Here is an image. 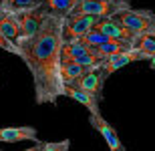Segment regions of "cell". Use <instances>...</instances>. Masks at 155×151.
<instances>
[{"instance_id": "6da1fadb", "label": "cell", "mask_w": 155, "mask_h": 151, "mask_svg": "<svg viewBox=\"0 0 155 151\" xmlns=\"http://www.w3.org/2000/svg\"><path fill=\"white\" fill-rule=\"evenodd\" d=\"M61 18L46 16L38 32L18 44V57L32 75L35 99L38 105L57 103L61 97Z\"/></svg>"}, {"instance_id": "7a4b0ae2", "label": "cell", "mask_w": 155, "mask_h": 151, "mask_svg": "<svg viewBox=\"0 0 155 151\" xmlns=\"http://www.w3.org/2000/svg\"><path fill=\"white\" fill-rule=\"evenodd\" d=\"M117 22H121L125 28L133 30L135 34L143 32H155V14L147 8H123L113 16Z\"/></svg>"}, {"instance_id": "3957f363", "label": "cell", "mask_w": 155, "mask_h": 151, "mask_svg": "<svg viewBox=\"0 0 155 151\" xmlns=\"http://www.w3.org/2000/svg\"><path fill=\"white\" fill-rule=\"evenodd\" d=\"M99 18L91 16V14H79V12H71L69 16L63 18L61 24V34H63V42L77 41L81 36H85L87 32H91L95 28Z\"/></svg>"}, {"instance_id": "277c9868", "label": "cell", "mask_w": 155, "mask_h": 151, "mask_svg": "<svg viewBox=\"0 0 155 151\" xmlns=\"http://www.w3.org/2000/svg\"><path fill=\"white\" fill-rule=\"evenodd\" d=\"M123 8H131V6L119 4V2H107V0H77L73 12L91 14V16H97V18H111Z\"/></svg>"}, {"instance_id": "5b68a950", "label": "cell", "mask_w": 155, "mask_h": 151, "mask_svg": "<svg viewBox=\"0 0 155 151\" xmlns=\"http://www.w3.org/2000/svg\"><path fill=\"white\" fill-rule=\"evenodd\" d=\"M16 14V20H18V28H20V42L35 36L36 32L40 30L42 22L46 18V12L42 8H30V10H22V12H14ZM18 42V44H20Z\"/></svg>"}, {"instance_id": "8992f818", "label": "cell", "mask_w": 155, "mask_h": 151, "mask_svg": "<svg viewBox=\"0 0 155 151\" xmlns=\"http://www.w3.org/2000/svg\"><path fill=\"white\" fill-rule=\"evenodd\" d=\"M89 123H91V127L95 129L97 133H101V137L107 141L109 151H125L123 141L119 139L115 127H113L111 123H107V119H105L101 113H91V115H89Z\"/></svg>"}, {"instance_id": "52a82bcc", "label": "cell", "mask_w": 155, "mask_h": 151, "mask_svg": "<svg viewBox=\"0 0 155 151\" xmlns=\"http://www.w3.org/2000/svg\"><path fill=\"white\" fill-rule=\"evenodd\" d=\"M95 30H99L101 34L109 36V38H115V41H125V42H131V44H135V41H137V36L133 30L125 28L121 22H117L115 18H99L97 24H95Z\"/></svg>"}, {"instance_id": "ba28073f", "label": "cell", "mask_w": 155, "mask_h": 151, "mask_svg": "<svg viewBox=\"0 0 155 151\" xmlns=\"http://www.w3.org/2000/svg\"><path fill=\"white\" fill-rule=\"evenodd\" d=\"M137 61H149V58H147V54H145L143 51H139L137 47H133L131 51H125V52H121V54L109 57L103 64V71H105L107 77H111L119 69H123V67H127V64H131V63H137Z\"/></svg>"}, {"instance_id": "9c48e42d", "label": "cell", "mask_w": 155, "mask_h": 151, "mask_svg": "<svg viewBox=\"0 0 155 151\" xmlns=\"http://www.w3.org/2000/svg\"><path fill=\"white\" fill-rule=\"evenodd\" d=\"M105 79H107V75H105L103 67H99V69H93L91 73H87L81 81H77L75 85L77 87H81L83 91H87L89 95H93L97 101H103V87H105Z\"/></svg>"}, {"instance_id": "30bf717a", "label": "cell", "mask_w": 155, "mask_h": 151, "mask_svg": "<svg viewBox=\"0 0 155 151\" xmlns=\"http://www.w3.org/2000/svg\"><path fill=\"white\" fill-rule=\"evenodd\" d=\"M61 97H69V99L81 103L83 107L89 109V113H101L99 111V101L87 91H83L81 87H77V85H61Z\"/></svg>"}, {"instance_id": "8fae6325", "label": "cell", "mask_w": 155, "mask_h": 151, "mask_svg": "<svg viewBox=\"0 0 155 151\" xmlns=\"http://www.w3.org/2000/svg\"><path fill=\"white\" fill-rule=\"evenodd\" d=\"M2 143H18V141H38L35 127H4L0 129Z\"/></svg>"}, {"instance_id": "7c38bea8", "label": "cell", "mask_w": 155, "mask_h": 151, "mask_svg": "<svg viewBox=\"0 0 155 151\" xmlns=\"http://www.w3.org/2000/svg\"><path fill=\"white\" fill-rule=\"evenodd\" d=\"M0 34L18 47L20 42V28H18L16 14L10 10H0Z\"/></svg>"}, {"instance_id": "4fadbf2b", "label": "cell", "mask_w": 155, "mask_h": 151, "mask_svg": "<svg viewBox=\"0 0 155 151\" xmlns=\"http://www.w3.org/2000/svg\"><path fill=\"white\" fill-rule=\"evenodd\" d=\"M77 0H42L40 8L46 12V16H54L63 20L64 16H69L73 8H75Z\"/></svg>"}, {"instance_id": "5bb4252c", "label": "cell", "mask_w": 155, "mask_h": 151, "mask_svg": "<svg viewBox=\"0 0 155 151\" xmlns=\"http://www.w3.org/2000/svg\"><path fill=\"white\" fill-rule=\"evenodd\" d=\"M91 71H93L91 67H83L77 63H61V83L63 85H75Z\"/></svg>"}, {"instance_id": "9a60e30c", "label": "cell", "mask_w": 155, "mask_h": 151, "mask_svg": "<svg viewBox=\"0 0 155 151\" xmlns=\"http://www.w3.org/2000/svg\"><path fill=\"white\" fill-rule=\"evenodd\" d=\"M135 47V44H131V42H125V41H115V38H109V41L105 42L103 47H99L97 51L103 54L105 58L109 57H115V54H121V52L125 51H131V48Z\"/></svg>"}, {"instance_id": "2e32d148", "label": "cell", "mask_w": 155, "mask_h": 151, "mask_svg": "<svg viewBox=\"0 0 155 151\" xmlns=\"http://www.w3.org/2000/svg\"><path fill=\"white\" fill-rule=\"evenodd\" d=\"M135 47L139 51H143L147 54V58L155 57V32H143V34H139L137 41H135Z\"/></svg>"}, {"instance_id": "e0dca14e", "label": "cell", "mask_w": 155, "mask_h": 151, "mask_svg": "<svg viewBox=\"0 0 155 151\" xmlns=\"http://www.w3.org/2000/svg\"><path fill=\"white\" fill-rule=\"evenodd\" d=\"M42 0H4V10L10 12H22L30 8H38Z\"/></svg>"}, {"instance_id": "ac0fdd59", "label": "cell", "mask_w": 155, "mask_h": 151, "mask_svg": "<svg viewBox=\"0 0 155 151\" xmlns=\"http://www.w3.org/2000/svg\"><path fill=\"white\" fill-rule=\"evenodd\" d=\"M81 41L85 42V44H89V47H93V48H99V47H103L105 42L109 41V36L101 34L99 30H95V28H93L91 32H87L85 36H81Z\"/></svg>"}, {"instance_id": "d6986e66", "label": "cell", "mask_w": 155, "mask_h": 151, "mask_svg": "<svg viewBox=\"0 0 155 151\" xmlns=\"http://www.w3.org/2000/svg\"><path fill=\"white\" fill-rule=\"evenodd\" d=\"M71 149V141L63 139V141H54V143H45L40 151H69Z\"/></svg>"}, {"instance_id": "ffe728a7", "label": "cell", "mask_w": 155, "mask_h": 151, "mask_svg": "<svg viewBox=\"0 0 155 151\" xmlns=\"http://www.w3.org/2000/svg\"><path fill=\"white\" fill-rule=\"evenodd\" d=\"M0 48L6 51V52H12V54H16V57H18V52H20V48H18L14 42H10L6 36H2V34H0Z\"/></svg>"}, {"instance_id": "44dd1931", "label": "cell", "mask_w": 155, "mask_h": 151, "mask_svg": "<svg viewBox=\"0 0 155 151\" xmlns=\"http://www.w3.org/2000/svg\"><path fill=\"white\" fill-rule=\"evenodd\" d=\"M42 145H45L42 141H36V145H35V147H30V149H24V151H40V149H42Z\"/></svg>"}, {"instance_id": "7402d4cb", "label": "cell", "mask_w": 155, "mask_h": 151, "mask_svg": "<svg viewBox=\"0 0 155 151\" xmlns=\"http://www.w3.org/2000/svg\"><path fill=\"white\" fill-rule=\"evenodd\" d=\"M107 2H119V4H127V6H131V2H129V0H107Z\"/></svg>"}, {"instance_id": "603a6c76", "label": "cell", "mask_w": 155, "mask_h": 151, "mask_svg": "<svg viewBox=\"0 0 155 151\" xmlns=\"http://www.w3.org/2000/svg\"><path fill=\"white\" fill-rule=\"evenodd\" d=\"M149 63H151V69L155 71V57H151V58H149Z\"/></svg>"}, {"instance_id": "cb8c5ba5", "label": "cell", "mask_w": 155, "mask_h": 151, "mask_svg": "<svg viewBox=\"0 0 155 151\" xmlns=\"http://www.w3.org/2000/svg\"><path fill=\"white\" fill-rule=\"evenodd\" d=\"M0 10H4V0H0Z\"/></svg>"}]
</instances>
